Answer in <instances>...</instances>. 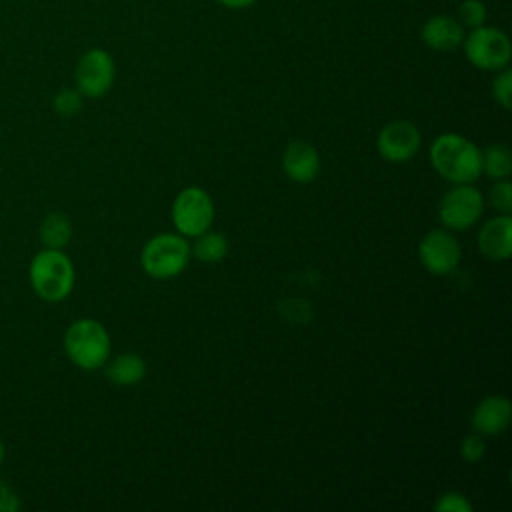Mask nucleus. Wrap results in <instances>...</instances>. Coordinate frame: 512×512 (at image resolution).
<instances>
[{
  "mask_svg": "<svg viewBox=\"0 0 512 512\" xmlns=\"http://www.w3.org/2000/svg\"><path fill=\"white\" fill-rule=\"evenodd\" d=\"M456 20L464 26V30H472V28H478L482 24H486L488 20V10H486V4L482 0H464L460 2L458 6V12H456Z\"/></svg>",
  "mask_w": 512,
  "mask_h": 512,
  "instance_id": "19",
  "label": "nucleus"
},
{
  "mask_svg": "<svg viewBox=\"0 0 512 512\" xmlns=\"http://www.w3.org/2000/svg\"><path fill=\"white\" fill-rule=\"evenodd\" d=\"M82 104H84V96L76 88H62L56 92L52 100L54 112L62 118H72L74 114H78Z\"/></svg>",
  "mask_w": 512,
  "mask_h": 512,
  "instance_id": "20",
  "label": "nucleus"
},
{
  "mask_svg": "<svg viewBox=\"0 0 512 512\" xmlns=\"http://www.w3.org/2000/svg\"><path fill=\"white\" fill-rule=\"evenodd\" d=\"M192 250V256L200 262H206V264H214V262H220L226 252H228V242H226V236L220 234V232H214V230H206L202 234L196 236L194 240V246H190Z\"/></svg>",
  "mask_w": 512,
  "mask_h": 512,
  "instance_id": "18",
  "label": "nucleus"
},
{
  "mask_svg": "<svg viewBox=\"0 0 512 512\" xmlns=\"http://www.w3.org/2000/svg\"><path fill=\"white\" fill-rule=\"evenodd\" d=\"M38 234H40V242L44 244V248L64 250L68 246V242L72 240V222L62 212H50L40 222Z\"/></svg>",
  "mask_w": 512,
  "mask_h": 512,
  "instance_id": "16",
  "label": "nucleus"
},
{
  "mask_svg": "<svg viewBox=\"0 0 512 512\" xmlns=\"http://www.w3.org/2000/svg\"><path fill=\"white\" fill-rule=\"evenodd\" d=\"M478 250L494 262L508 260L512 252V216L498 214L482 224L478 232Z\"/></svg>",
  "mask_w": 512,
  "mask_h": 512,
  "instance_id": "13",
  "label": "nucleus"
},
{
  "mask_svg": "<svg viewBox=\"0 0 512 512\" xmlns=\"http://www.w3.org/2000/svg\"><path fill=\"white\" fill-rule=\"evenodd\" d=\"M464 54L466 60L484 72H498L510 64L512 58V44L506 32L496 26H478L472 28L464 40Z\"/></svg>",
  "mask_w": 512,
  "mask_h": 512,
  "instance_id": "5",
  "label": "nucleus"
},
{
  "mask_svg": "<svg viewBox=\"0 0 512 512\" xmlns=\"http://www.w3.org/2000/svg\"><path fill=\"white\" fill-rule=\"evenodd\" d=\"M190 256V244L182 234L162 232L144 244L140 264L150 278L170 280L188 266Z\"/></svg>",
  "mask_w": 512,
  "mask_h": 512,
  "instance_id": "4",
  "label": "nucleus"
},
{
  "mask_svg": "<svg viewBox=\"0 0 512 512\" xmlns=\"http://www.w3.org/2000/svg\"><path fill=\"white\" fill-rule=\"evenodd\" d=\"M430 164L450 184H472L482 174L480 148L454 132L440 134L430 144Z\"/></svg>",
  "mask_w": 512,
  "mask_h": 512,
  "instance_id": "1",
  "label": "nucleus"
},
{
  "mask_svg": "<svg viewBox=\"0 0 512 512\" xmlns=\"http://www.w3.org/2000/svg\"><path fill=\"white\" fill-rule=\"evenodd\" d=\"M422 134L410 120H392L384 124L376 136V150L388 162H408L416 156Z\"/></svg>",
  "mask_w": 512,
  "mask_h": 512,
  "instance_id": "10",
  "label": "nucleus"
},
{
  "mask_svg": "<svg viewBox=\"0 0 512 512\" xmlns=\"http://www.w3.org/2000/svg\"><path fill=\"white\" fill-rule=\"evenodd\" d=\"M418 256L422 266L434 276L450 274L462 256L458 240L448 232L434 228L426 232L418 242Z\"/></svg>",
  "mask_w": 512,
  "mask_h": 512,
  "instance_id": "9",
  "label": "nucleus"
},
{
  "mask_svg": "<svg viewBox=\"0 0 512 512\" xmlns=\"http://www.w3.org/2000/svg\"><path fill=\"white\" fill-rule=\"evenodd\" d=\"M64 352L68 360L80 370H96L106 364L110 358L112 342L110 334L94 318L74 320L64 332Z\"/></svg>",
  "mask_w": 512,
  "mask_h": 512,
  "instance_id": "3",
  "label": "nucleus"
},
{
  "mask_svg": "<svg viewBox=\"0 0 512 512\" xmlns=\"http://www.w3.org/2000/svg\"><path fill=\"white\" fill-rule=\"evenodd\" d=\"M488 200L500 214H510L512 212V184L506 178L494 180V184L488 192Z\"/></svg>",
  "mask_w": 512,
  "mask_h": 512,
  "instance_id": "22",
  "label": "nucleus"
},
{
  "mask_svg": "<svg viewBox=\"0 0 512 512\" xmlns=\"http://www.w3.org/2000/svg\"><path fill=\"white\" fill-rule=\"evenodd\" d=\"M4 458H6V446H4V442H2V438H0V468H2V464H4Z\"/></svg>",
  "mask_w": 512,
  "mask_h": 512,
  "instance_id": "27",
  "label": "nucleus"
},
{
  "mask_svg": "<svg viewBox=\"0 0 512 512\" xmlns=\"http://www.w3.org/2000/svg\"><path fill=\"white\" fill-rule=\"evenodd\" d=\"M484 454H486L484 436L474 432V434H468V436L462 438V442H460V456L466 462H478V460L484 458Z\"/></svg>",
  "mask_w": 512,
  "mask_h": 512,
  "instance_id": "24",
  "label": "nucleus"
},
{
  "mask_svg": "<svg viewBox=\"0 0 512 512\" xmlns=\"http://www.w3.org/2000/svg\"><path fill=\"white\" fill-rule=\"evenodd\" d=\"M220 6L228 8V10H242V8H248L252 4H256L258 0H216Z\"/></svg>",
  "mask_w": 512,
  "mask_h": 512,
  "instance_id": "26",
  "label": "nucleus"
},
{
  "mask_svg": "<svg viewBox=\"0 0 512 512\" xmlns=\"http://www.w3.org/2000/svg\"><path fill=\"white\" fill-rule=\"evenodd\" d=\"M434 510L436 512H472V504L462 492L448 490L440 494V498L434 504Z\"/></svg>",
  "mask_w": 512,
  "mask_h": 512,
  "instance_id": "23",
  "label": "nucleus"
},
{
  "mask_svg": "<svg viewBox=\"0 0 512 512\" xmlns=\"http://www.w3.org/2000/svg\"><path fill=\"white\" fill-rule=\"evenodd\" d=\"M102 368L106 378L116 386H134L146 376V362L134 352L118 354L112 360L108 358Z\"/></svg>",
  "mask_w": 512,
  "mask_h": 512,
  "instance_id": "15",
  "label": "nucleus"
},
{
  "mask_svg": "<svg viewBox=\"0 0 512 512\" xmlns=\"http://www.w3.org/2000/svg\"><path fill=\"white\" fill-rule=\"evenodd\" d=\"M28 280L40 300L50 304L62 302L74 288V264L64 250L44 248L30 260Z\"/></svg>",
  "mask_w": 512,
  "mask_h": 512,
  "instance_id": "2",
  "label": "nucleus"
},
{
  "mask_svg": "<svg viewBox=\"0 0 512 512\" xmlns=\"http://www.w3.org/2000/svg\"><path fill=\"white\" fill-rule=\"evenodd\" d=\"M116 78V64L108 50L90 48L86 50L74 68L76 90L84 98H102L110 92Z\"/></svg>",
  "mask_w": 512,
  "mask_h": 512,
  "instance_id": "7",
  "label": "nucleus"
},
{
  "mask_svg": "<svg viewBox=\"0 0 512 512\" xmlns=\"http://www.w3.org/2000/svg\"><path fill=\"white\" fill-rule=\"evenodd\" d=\"M464 36V26L456 20V16L448 14L430 16L420 30L422 42L436 52H450L460 48Z\"/></svg>",
  "mask_w": 512,
  "mask_h": 512,
  "instance_id": "14",
  "label": "nucleus"
},
{
  "mask_svg": "<svg viewBox=\"0 0 512 512\" xmlns=\"http://www.w3.org/2000/svg\"><path fill=\"white\" fill-rule=\"evenodd\" d=\"M512 418V404L506 396L490 394L482 398L470 416L472 430L480 436H496L506 430Z\"/></svg>",
  "mask_w": 512,
  "mask_h": 512,
  "instance_id": "11",
  "label": "nucleus"
},
{
  "mask_svg": "<svg viewBox=\"0 0 512 512\" xmlns=\"http://www.w3.org/2000/svg\"><path fill=\"white\" fill-rule=\"evenodd\" d=\"M282 170L290 180L298 184H308L316 180L320 172V154L312 144L304 140H294L282 152Z\"/></svg>",
  "mask_w": 512,
  "mask_h": 512,
  "instance_id": "12",
  "label": "nucleus"
},
{
  "mask_svg": "<svg viewBox=\"0 0 512 512\" xmlns=\"http://www.w3.org/2000/svg\"><path fill=\"white\" fill-rule=\"evenodd\" d=\"M492 98L498 106L504 110H510L512 106V70L506 66L496 72V78L492 80Z\"/></svg>",
  "mask_w": 512,
  "mask_h": 512,
  "instance_id": "21",
  "label": "nucleus"
},
{
  "mask_svg": "<svg viewBox=\"0 0 512 512\" xmlns=\"http://www.w3.org/2000/svg\"><path fill=\"white\" fill-rule=\"evenodd\" d=\"M172 224L184 238H196L206 232L214 220V202L200 186L182 188L172 202Z\"/></svg>",
  "mask_w": 512,
  "mask_h": 512,
  "instance_id": "6",
  "label": "nucleus"
},
{
  "mask_svg": "<svg viewBox=\"0 0 512 512\" xmlns=\"http://www.w3.org/2000/svg\"><path fill=\"white\" fill-rule=\"evenodd\" d=\"M484 212V198L472 184H454L440 198L438 218L448 230L472 228Z\"/></svg>",
  "mask_w": 512,
  "mask_h": 512,
  "instance_id": "8",
  "label": "nucleus"
},
{
  "mask_svg": "<svg viewBox=\"0 0 512 512\" xmlns=\"http://www.w3.org/2000/svg\"><path fill=\"white\" fill-rule=\"evenodd\" d=\"M20 508V498L14 488L0 478V512H16Z\"/></svg>",
  "mask_w": 512,
  "mask_h": 512,
  "instance_id": "25",
  "label": "nucleus"
},
{
  "mask_svg": "<svg viewBox=\"0 0 512 512\" xmlns=\"http://www.w3.org/2000/svg\"><path fill=\"white\" fill-rule=\"evenodd\" d=\"M480 168L490 180L508 178L512 172V154L506 144H490L480 150Z\"/></svg>",
  "mask_w": 512,
  "mask_h": 512,
  "instance_id": "17",
  "label": "nucleus"
}]
</instances>
